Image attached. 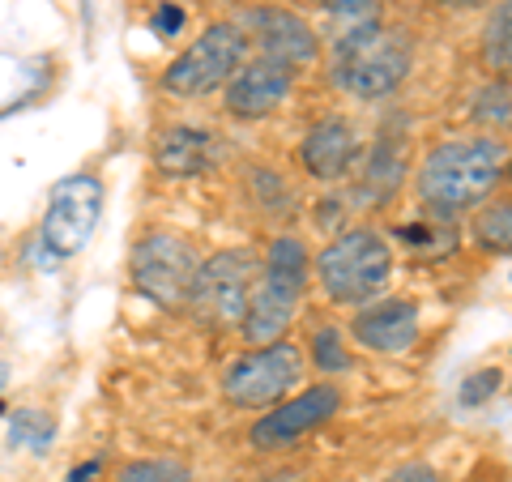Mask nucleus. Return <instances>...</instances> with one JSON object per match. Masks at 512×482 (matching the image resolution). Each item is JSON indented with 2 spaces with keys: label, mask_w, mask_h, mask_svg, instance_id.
Listing matches in <instances>:
<instances>
[{
  "label": "nucleus",
  "mask_w": 512,
  "mask_h": 482,
  "mask_svg": "<svg viewBox=\"0 0 512 482\" xmlns=\"http://www.w3.org/2000/svg\"><path fill=\"white\" fill-rule=\"evenodd\" d=\"M197 269H201L197 252L175 231H146L133 244V256H128V273H133L137 291L167 312H180L188 303Z\"/></svg>",
  "instance_id": "6"
},
{
  "label": "nucleus",
  "mask_w": 512,
  "mask_h": 482,
  "mask_svg": "<svg viewBox=\"0 0 512 482\" xmlns=\"http://www.w3.org/2000/svg\"><path fill=\"white\" fill-rule=\"evenodd\" d=\"M325 5H329V13H338V18H350L355 26H363L376 13L380 0H325Z\"/></svg>",
  "instance_id": "22"
},
{
  "label": "nucleus",
  "mask_w": 512,
  "mask_h": 482,
  "mask_svg": "<svg viewBox=\"0 0 512 482\" xmlns=\"http://www.w3.org/2000/svg\"><path fill=\"white\" fill-rule=\"evenodd\" d=\"M303 376V355L291 342H269L261 350H248L239 355L227 376H222V397L231 401L235 410H265L286 401V393L299 384Z\"/></svg>",
  "instance_id": "8"
},
{
  "label": "nucleus",
  "mask_w": 512,
  "mask_h": 482,
  "mask_svg": "<svg viewBox=\"0 0 512 482\" xmlns=\"http://www.w3.org/2000/svg\"><path fill=\"white\" fill-rule=\"evenodd\" d=\"M316 282L333 303H346V308H363L372 303L393 278V248L384 244L380 231H346L333 244L320 248L316 256Z\"/></svg>",
  "instance_id": "4"
},
{
  "label": "nucleus",
  "mask_w": 512,
  "mask_h": 482,
  "mask_svg": "<svg viewBox=\"0 0 512 482\" xmlns=\"http://www.w3.org/2000/svg\"><path fill=\"white\" fill-rule=\"evenodd\" d=\"M308 278H312L308 248H303L295 235H278L274 244H269L265 261H261V282L252 286L248 312H244V320H239L248 346L282 342V333L291 329V320L299 316Z\"/></svg>",
  "instance_id": "2"
},
{
  "label": "nucleus",
  "mask_w": 512,
  "mask_h": 482,
  "mask_svg": "<svg viewBox=\"0 0 512 482\" xmlns=\"http://www.w3.org/2000/svg\"><path fill=\"white\" fill-rule=\"evenodd\" d=\"M384 482H440V474L431 465H402V470H393Z\"/></svg>",
  "instance_id": "23"
},
{
  "label": "nucleus",
  "mask_w": 512,
  "mask_h": 482,
  "mask_svg": "<svg viewBox=\"0 0 512 482\" xmlns=\"http://www.w3.org/2000/svg\"><path fill=\"white\" fill-rule=\"evenodd\" d=\"M504 175H508V180H512V158H508V167H504Z\"/></svg>",
  "instance_id": "26"
},
{
  "label": "nucleus",
  "mask_w": 512,
  "mask_h": 482,
  "mask_svg": "<svg viewBox=\"0 0 512 482\" xmlns=\"http://www.w3.org/2000/svg\"><path fill=\"white\" fill-rule=\"evenodd\" d=\"M312 363H316L325 376H333V372H346V367H350V355L342 350V337H338V329H320V333L312 337Z\"/></svg>",
  "instance_id": "20"
},
{
  "label": "nucleus",
  "mask_w": 512,
  "mask_h": 482,
  "mask_svg": "<svg viewBox=\"0 0 512 482\" xmlns=\"http://www.w3.org/2000/svg\"><path fill=\"white\" fill-rule=\"evenodd\" d=\"M338 406H342L338 384H312V389H303L299 397L278 401L269 414H261V419L252 423L248 440H252V448H261V453H278V448H291L295 440H303L308 431L325 427L333 414H338Z\"/></svg>",
  "instance_id": "10"
},
{
  "label": "nucleus",
  "mask_w": 512,
  "mask_h": 482,
  "mask_svg": "<svg viewBox=\"0 0 512 482\" xmlns=\"http://www.w3.org/2000/svg\"><path fill=\"white\" fill-rule=\"evenodd\" d=\"M470 235H474L478 248L512 256V201H491L487 210H478Z\"/></svg>",
  "instance_id": "17"
},
{
  "label": "nucleus",
  "mask_w": 512,
  "mask_h": 482,
  "mask_svg": "<svg viewBox=\"0 0 512 482\" xmlns=\"http://www.w3.org/2000/svg\"><path fill=\"white\" fill-rule=\"evenodd\" d=\"M444 9H487V5H495V0H440Z\"/></svg>",
  "instance_id": "25"
},
{
  "label": "nucleus",
  "mask_w": 512,
  "mask_h": 482,
  "mask_svg": "<svg viewBox=\"0 0 512 482\" xmlns=\"http://www.w3.org/2000/svg\"><path fill=\"white\" fill-rule=\"evenodd\" d=\"M504 167L508 146L500 137H457L423 158L414 188L431 214H461L491 197L495 184L504 180Z\"/></svg>",
  "instance_id": "1"
},
{
  "label": "nucleus",
  "mask_w": 512,
  "mask_h": 482,
  "mask_svg": "<svg viewBox=\"0 0 512 482\" xmlns=\"http://www.w3.org/2000/svg\"><path fill=\"white\" fill-rule=\"evenodd\" d=\"M483 64L491 73L512 77V0H500L483 26Z\"/></svg>",
  "instance_id": "16"
},
{
  "label": "nucleus",
  "mask_w": 512,
  "mask_h": 482,
  "mask_svg": "<svg viewBox=\"0 0 512 482\" xmlns=\"http://www.w3.org/2000/svg\"><path fill=\"white\" fill-rule=\"evenodd\" d=\"M120 482H192V474L175 461H128Z\"/></svg>",
  "instance_id": "19"
},
{
  "label": "nucleus",
  "mask_w": 512,
  "mask_h": 482,
  "mask_svg": "<svg viewBox=\"0 0 512 482\" xmlns=\"http://www.w3.org/2000/svg\"><path fill=\"white\" fill-rule=\"evenodd\" d=\"M239 30H244V39L261 47L265 60H278V64H291V69H299V64H308L316 56V30L299 18V13L291 9H274V5H256V9H244L239 13Z\"/></svg>",
  "instance_id": "11"
},
{
  "label": "nucleus",
  "mask_w": 512,
  "mask_h": 482,
  "mask_svg": "<svg viewBox=\"0 0 512 482\" xmlns=\"http://www.w3.org/2000/svg\"><path fill=\"white\" fill-rule=\"evenodd\" d=\"M500 380H504V376L495 372V367H487V372H474L466 384H461V393H457L461 406H478V401H487L495 389H500Z\"/></svg>",
  "instance_id": "21"
},
{
  "label": "nucleus",
  "mask_w": 512,
  "mask_h": 482,
  "mask_svg": "<svg viewBox=\"0 0 512 482\" xmlns=\"http://www.w3.org/2000/svg\"><path fill=\"white\" fill-rule=\"evenodd\" d=\"M103 218V184L94 175H64V180L52 188L43 210V227H39V244L43 252L60 261V256H77L86 244L94 227Z\"/></svg>",
  "instance_id": "9"
},
{
  "label": "nucleus",
  "mask_w": 512,
  "mask_h": 482,
  "mask_svg": "<svg viewBox=\"0 0 512 482\" xmlns=\"http://www.w3.org/2000/svg\"><path fill=\"white\" fill-rule=\"evenodd\" d=\"M214 163H218V137L205 133V128L175 124V128H163L154 141V167L163 175H171V180L205 175Z\"/></svg>",
  "instance_id": "15"
},
{
  "label": "nucleus",
  "mask_w": 512,
  "mask_h": 482,
  "mask_svg": "<svg viewBox=\"0 0 512 482\" xmlns=\"http://www.w3.org/2000/svg\"><path fill=\"white\" fill-rule=\"evenodd\" d=\"M52 436H56V423L47 419V414L13 410V427H9V444L13 448H35V453H43V448L52 444Z\"/></svg>",
  "instance_id": "18"
},
{
  "label": "nucleus",
  "mask_w": 512,
  "mask_h": 482,
  "mask_svg": "<svg viewBox=\"0 0 512 482\" xmlns=\"http://www.w3.org/2000/svg\"><path fill=\"white\" fill-rule=\"evenodd\" d=\"M295 86V69L278 60L256 56L239 64L227 82V111L235 120H265L286 103V94Z\"/></svg>",
  "instance_id": "12"
},
{
  "label": "nucleus",
  "mask_w": 512,
  "mask_h": 482,
  "mask_svg": "<svg viewBox=\"0 0 512 482\" xmlns=\"http://www.w3.org/2000/svg\"><path fill=\"white\" fill-rule=\"evenodd\" d=\"M248 39L235 22H214L201 39H192L180 56L167 64L163 73V90L175 99H201L218 86L231 82V73L244 64Z\"/></svg>",
  "instance_id": "7"
},
{
  "label": "nucleus",
  "mask_w": 512,
  "mask_h": 482,
  "mask_svg": "<svg viewBox=\"0 0 512 482\" xmlns=\"http://www.w3.org/2000/svg\"><path fill=\"white\" fill-rule=\"evenodd\" d=\"M350 333L363 350L376 355H402L419 342V308L410 299H380V303H363L350 320Z\"/></svg>",
  "instance_id": "13"
},
{
  "label": "nucleus",
  "mask_w": 512,
  "mask_h": 482,
  "mask_svg": "<svg viewBox=\"0 0 512 482\" xmlns=\"http://www.w3.org/2000/svg\"><path fill=\"white\" fill-rule=\"evenodd\" d=\"M256 278H261V256L252 248H227V252L210 256V261H201L197 278H192V291H188L192 316L214 329L239 325L248 312Z\"/></svg>",
  "instance_id": "5"
},
{
  "label": "nucleus",
  "mask_w": 512,
  "mask_h": 482,
  "mask_svg": "<svg viewBox=\"0 0 512 482\" xmlns=\"http://www.w3.org/2000/svg\"><path fill=\"white\" fill-rule=\"evenodd\" d=\"M180 22H184V13L175 9V5H163V9H158V18H154V30H163V35H175V30H180Z\"/></svg>",
  "instance_id": "24"
},
{
  "label": "nucleus",
  "mask_w": 512,
  "mask_h": 482,
  "mask_svg": "<svg viewBox=\"0 0 512 482\" xmlns=\"http://www.w3.org/2000/svg\"><path fill=\"white\" fill-rule=\"evenodd\" d=\"M359 150H363L359 146V128L350 120H342V116H329V120L312 124V133L303 137L299 158H303V167H308L316 180L338 184V180H346V175L355 171Z\"/></svg>",
  "instance_id": "14"
},
{
  "label": "nucleus",
  "mask_w": 512,
  "mask_h": 482,
  "mask_svg": "<svg viewBox=\"0 0 512 482\" xmlns=\"http://www.w3.org/2000/svg\"><path fill=\"white\" fill-rule=\"evenodd\" d=\"M414 64V43L406 30L363 22L350 26L333 47V82L355 99H384L406 82Z\"/></svg>",
  "instance_id": "3"
}]
</instances>
